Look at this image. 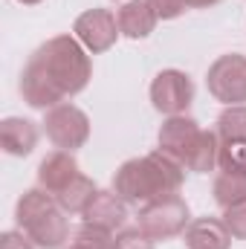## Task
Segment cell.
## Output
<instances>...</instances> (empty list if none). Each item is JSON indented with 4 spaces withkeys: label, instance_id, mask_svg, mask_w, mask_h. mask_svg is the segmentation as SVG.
Segmentation results:
<instances>
[{
    "label": "cell",
    "instance_id": "14",
    "mask_svg": "<svg viewBox=\"0 0 246 249\" xmlns=\"http://www.w3.org/2000/svg\"><path fill=\"white\" fill-rule=\"evenodd\" d=\"M0 145L9 157H29L38 145V124L23 116H9L0 122Z\"/></svg>",
    "mask_w": 246,
    "mask_h": 249
},
{
    "label": "cell",
    "instance_id": "18",
    "mask_svg": "<svg viewBox=\"0 0 246 249\" xmlns=\"http://www.w3.org/2000/svg\"><path fill=\"white\" fill-rule=\"evenodd\" d=\"M217 168H220V171H246V139L220 142Z\"/></svg>",
    "mask_w": 246,
    "mask_h": 249
},
{
    "label": "cell",
    "instance_id": "22",
    "mask_svg": "<svg viewBox=\"0 0 246 249\" xmlns=\"http://www.w3.org/2000/svg\"><path fill=\"white\" fill-rule=\"evenodd\" d=\"M0 249H38L20 229H15V232H3L0 235Z\"/></svg>",
    "mask_w": 246,
    "mask_h": 249
},
{
    "label": "cell",
    "instance_id": "4",
    "mask_svg": "<svg viewBox=\"0 0 246 249\" xmlns=\"http://www.w3.org/2000/svg\"><path fill=\"white\" fill-rule=\"evenodd\" d=\"M18 229L38 249H61L70 238V220L58 200L44 188H29L15 206Z\"/></svg>",
    "mask_w": 246,
    "mask_h": 249
},
{
    "label": "cell",
    "instance_id": "12",
    "mask_svg": "<svg viewBox=\"0 0 246 249\" xmlns=\"http://www.w3.org/2000/svg\"><path fill=\"white\" fill-rule=\"evenodd\" d=\"M183 241L185 249H232V232L223 217H191Z\"/></svg>",
    "mask_w": 246,
    "mask_h": 249
},
{
    "label": "cell",
    "instance_id": "20",
    "mask_svg": "<svg viewBox=\"0 0 246 249\" xmlns=\"http://www.w3.org/2000/svg\"><path fill=\"white\" fill-rule=\"evenodd\" d=\"M113 249H154V241L136 226V229H122L113 238Z\"/></svg>",
    "mask_w": 246,
    "mask_h": 249
},
{
    "label": "cell",
    "instance_id": "23",
    "mask_svg": "<svg viewBox=\"0 0 246 249\" xmlns=\"http://www.w3.org/2000/svg\"><path fill=\"white\" fill-rule=\"evenodd\" d=\"M220 0H185L188 9H209V6H217Z\"/></svg>",
    "mask_w": 246,
    "mask_h": 249
},
{
    "label": "cell",
    "instance_id": "21",
    "mask_svg": "<svg viewBox=\"0 0 246 249\" xmlns=\"http://www.w3.org/2000/svg\"><path fill=\"white\" fill-rule=\"evenodd\" d=\"M151 3V9L157 12V18L159 20H174V18H180L185 9V0H148Z\"/></svg>",
    "mask_w": 246,
    "mask_h": 249
},
{
    "label": "cell",
    "instance_id": "10",
    "mask_svg": "<svg viewBox=\"0 0 246 249\" xmlns=\"http://www.w3.org/2000/svg\"><path fill=\"white\" fill-rule=\"evenodd\" d=\"M78 174L81 171H78V162H75L72 151H53L38 165V188H44L53 197H58Z\"/></svg>",
    "mask_w": 246,
    "mask_h": 249
},
{
    "label": "cell",
    "instance_id": "16",
    "mask_svg": "<svg viewBox=\"0 0 246 249\" xmlns=\"http://www.w3.org/2000/svg\"><path fill=\"white\" fill-rule=\"evenodd\" d=\"M96 194H99L96 183H93L90 177L78 174V177H75L70 186L64 188L55 200H58V206H61L67 214H84V212H87V206L93 203V197H96Z\"/></svg>",
    "mask_w": 246,
    "mask_h": 249
},
{
    "label": "cell",
    "instance_id": "3",
    "mask_svg": "<svg viewBox=\"0 0 246 249\" xmlns=\"http://www.w3.org/2000/svg\"><path fill=\"white\" fill-rule=\"evenodd\" d=\"M157 139H159V151L180 160L185 171L191 174H209L217 168V154H220L217 130L200 127V122H194L191 116H168Z\"/></svg>",
    "mask_w": 246,
    "mask_h": 249
},
{
    "label": "cell",
    "instance_id": "13",
    "mask_svg": "<svg viewBox=\"0 0 246 249\" xmlns=\"http://www.w3.org/2000/svg\"><path fill=\"white\" fill-rule=\"evenodd\" d=\"M116 20H119V32L130 41H142L148 38L154 29H157V12L151 9L148 0H127L119 6L116 12Z\"/></svg>",
    "mask_w": 246,
    "mask_h": 249
},
{
    "label": "cell",
    "instance_id": "1",
    "mask_svg": "<svg viewBox=\"0 0 246 249\" xmlns=\"http://www.w3.org/2000/svg\"><path fill=\"white\" fill-rule=\"evenodd\" d=\"M93 78V61L75 35H55L41 44L20 72V96L35 110H50L78 96Z\"/></svg>",
    "mask_w": 246,
    "mask_h": 249
},
{
    "label": "cell",
    "instance_id": "5",
    "mask_svg": "<svg viewBox=\"0 0 246 249\" xmlns=\"http://www.w3.org/2000/svg\"><path fill=\"white\" fill-rule=\"evenodd\" d=\"M139 229L157 244V241H171L177 235H183L185 226L191 223V209L180 194L154 200L148 206L139 209Z\"/></svg>",
    "mask_w": 246,
    "mask_h": 249
},
{
    "label": "cell",
    "instance_id": "11",
    "mask_svg": "<svg viewBox=\"0 0 246 249\" xmlns=\"http://www.w3.org/2000/svg\"><path fill=\"white\" fill-rule=\"evenodd\" d=\"M81 217H84V223H93L99 229L119 232V229H124V223H127V203H124L113 188L110 191H99Z\"/></svg>",
    "mask_w": 246,
    "mask_h": 249
},
{
    "label": "cell",
    "instance_id": "2",
    "mask_svg": "<svg viewBox=\"0 0 246 249\" xmlns=\"http://www.w3.org/2000/svg\"><path fill=\"white\" fill-rule=\"evenodd\" d=\"M185 183V165L165 151H151L145 157H133L122 162L113 174V191L127 206H148L154 200L180 194Z\"/></svg>",
    "mask_w": 246,
    "mask_h": 249
},
{
    "label": "cell",
    "instance_id": "24",
    "mask_svg": "<svg viewBox=\"0 0 246 249\" xmlns=\"http://www.w3.org/2000/svg\"><path fill=\"white\" fill-rule=\"evenodd\" d=\"M18 3H23V6H38V3H44V0H18Z\"/></svg>",
    "mask_w": 246,
    "mask_h": 249
},
{
    "label": "cell",
    "instance_id": "17",
    "mask_svg": "<svg viewBox=\"0 0 246 249\" xmlns=\"http://www.w3.org/2000/svg\"><path fill=\"white\" fill-rule=\"evenodd\" d=\"M220 142H229V139H246V105H229L214 124Z\"/></svg>",
    "mask_w": 246,
    "mask_h": 249
},
{
    "label": "cell",
    "instance_id": "8",
    "mask_svg": "<svg viewBox=\"0 0 246 249\" xmlns=\"http://www.w3.org/2000/svg\"><path fill=\"white\" fill-rule=\"evenodd\" d=\"M194 102V81L183 70H162L151 81V105L162 116H185Z\"/></svg>",
    "mask_w": 246,
    "mask_h": 249
},
{
    "label": "cell",
    "instance_id": "15",
    "mask_svg": "<svg viewBox=\"0 0 246 249\" xmlns=\"http://www.w3.org/2000/svg\"><path fill=\"white\" fill-rule=\"evenodd\" d=\"M211 197L220 209L246 200V171H220L211 183Z\"/></svg>",
    "mask_w": 246,
    "mask_h": 249
},
{
    "label": "cell",
    "instance_id": "7",
    "mask_svg": "<svg viewBox=\"0 0 246 249\" xmlns=\"http://www.w3.org/2000/svg\"><path fill=\"white\" fill-rule=\"evenodd\" d=\"M206 87L226 107L229 105H244L246 102V55H241V53L220 55L206 72Z\"/></svg>",
    "mask_w": 246,
    "mask_h": 249
},
{
    "label": "cell",
    "instance_id": "25",
    "mask_svg": "<svg viewBox=\"0 0 246 249\" xmlns=\"http://www.w3.org/2000/svg\"><path fill=\"white\" fill-rule=\"evenodd\" d=\"M67 249H90V247H81V244H75V241H70V247Z\"/></svg>",
    "mask_w": 246,
    "mask_h": 249
},
{
    "label": "cell",
    "instance_id": "6",
    "mask_svg": "<svg viewBox=\"0 0 246 249\" xmlns=\"http://www.w3.org/2000/svg\"><path fill=\"white\" fill-rule=\"evenodd\" d=\"M44 133L58 151H78L90 139V119L81 107L64 102L44 113Z\"/></svg>",
    "mask_w": 246,
    "mask_h": 249
},
{
    "label": "cell",
    "instance_id": "19",
    "mask_svg": "<svg viewBox=\"0 0 246 249\" xmlns=\"http://www.w3.org/2000/svg\"><path fill=\"white\" fill-rule=\"evenodd\" d=\"M223 223H226V229L232 232V238L246 241V200L229 206V209H223Z\"/></svg>",
    "mask_w": 246,
    "mask_h": 249
},
{
    "label": "cell",
    "instance_id": "9",
    "mask_svg": "<svg viewBox=\"0 0 246 249\" xmlns=\"http://www.w3.org/2000/svg\"><path fill=\"white\" fill-rule=\"evenodd\" d=\"M72 32L84 44V50L93 53V55L107 53L116 44V38L122 35L119 20H116V15L110 9H87V12H81L75 18V23H72Z\"/></svg>",
    "mask_w": 246,
    "mask_h": 249
}]
</instances>
